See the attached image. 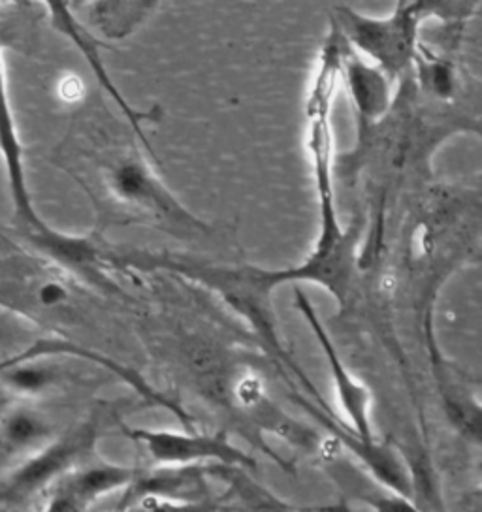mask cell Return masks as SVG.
Here are the masks:
<instances>
[{"label":"cell","mask_w":482,"mask_h":512,"mask_svg":"<svg viewBox=\"0 0 482 512\" xmlns=\"http://www.w3.org/2000/svg\"><path fill=\"white\" fill-rule=\"evenodd\" d=\"M162 0H98L91 16L108 38H125L149 16Z\"/></svg>","instance_id":"12"},{"label":"cell","mask_w":482,"mask_h":512,"mask_svg":"<svg viewBox=\"0 0 482 512\" xmlns=\"http://www.w3.org/2000/svg\"><path fill=\"white\" fill-rule=\"evenodd\" d=\"M87 349H83L80 345H74L70 341H63V339H40L33 345H29L25 351L12 354L8 358L0 360V375L12 366H16L19 362L25 360H36V358H49V356H78V358H85Z\"/></svg>","instance_id":"13"},{"label":"cell","mask_w":482,"mask_h":512,"mask_svg":"<svg viewBox=\"0 0 482 512\" xmlns=\"http://www.w3.org/2000/svg\"><path fill=\"white\" fill-rule=\"evenodd\" d=\"M53 441L48 420L33 407L14 405L0 418V447L4 452L25 454V458Z\"/></svg>","instance_id":"11"},{"label":"cell","mask_w":482,"mask_h":512,"mask_svg":"<svg viewBox=\"0 0 482 512\" xmlns=\"http://www.w3.org/2000/svg\"><path fill=\"white\" fill-rule=\"evenodd\" d=\"M129 437L140 445L149 460L159 467L215 462L219 465L255 469L257 462L243 450L232 445L225 433H198L196 430H130Z\"/></svg>","instance_id":"4"},{"label":"cell","mask_w":482,"mask_h":512,"mask_svg":"<svg viewBox=\"0 0 482 512\" xmlns=\"http://www.w3.org/2000/svg\"><path fill=\"white\" fill-rule=\"evenodd\" d=\"M42 2H44V6L48 8L51 25H53L57 31L61 32L63 36H66L76 48L80 49L83 59L91 66V70H93L95 78H97L98 83H100V87H102L108 95L112 96L113 102L123 110L125 117L129 119L132 132L140 138V142L144 144L145 149L151 153L153 147L147 142L144 128H142V123H145V119L149 117V113L136 112V110L130 106L129 102H127V98L123 96V93H119V89L115 87V83H113L112 78H110L106 66L102 63L97 40H95L89 32L85 31L80 21L76 19L74 12H72L70 0H42Z\"/></svg>","instance_id":"10"},{"label":"cell","mask_w":482,"mask_h":512,"mask_svg":"<svg viewBox=\"0 0 482 512\" xmlns=\"http://www.w3.org/2000/svg\"><path fill=\"white\" fill-rule=\"evenodd\" d=\"M417 2L426 19L435 17V19L447 21L450 25H456L458 21L471 16L479 0H417Z\"/></svg>","instance_id":"14"},{"label":"cell","mask_w":482,"mask_h":512,"mask_svg":"<svg viewBox=\"0 0 482 512\" xmlns=\"http://www.w3.org/2000/svg\"><path fill=\"white\" fill-rule=\"evenodd\" d=\"M0 159L6 168L8 185L12 192V202L16 209L19 224L25 228L27 236L33 245L42 253L59 240L61 232L53 230L44 223V219L36 213L33 198L29 192L27 174H25V160H23V145L17 134L16 119L12 112L10 96H8V83H6V70L0 53Z\"/></svg>","instance_id":"5"},{"label":"cell","mask_w":482,"mask_h":512,"mask_svg":"<svg viewBox=\"0 0 482 512\" xmlns=\"http://www.w3.org/2000/svg\"><path fill=\"white\" fill-rule=\"evenodd\" d=\"M360 224H353L339 238H317L311 253L298 266L285 270H262L264 281L274 288L283 283H315L332 294L339 305L347 304L358 266Z\"/></svg>","instance_id":"3"},{"label":"cell","mask_w":482,"mask_h":512,"mask_svg":"<svg viewBox=\"0 0 482 512\" xmlns=\"http://www.w3.org/2000/svg\"><path fill=\"white\" fill-rule=\"evenodd\" d=\"M330 19L362 57L396 81L413 66L426 16L417 0H407L388 17L364 16L351 6H338Z\"/></svg>","instance_id":"2"},{"label":"cell","mask_w":482,"mask_h":512,"mask_svg":"<svg viewBox=\"0 0 482 512\" xmlns=\"http://www.w3.org/2000/svg\"><path fill=\"white\" fill-rule=\"evenodd\" d=\"M296 307L302 313V317L306 319L309 328L313 330V334L321 345L322 354L328 362V369H330V375H332V381L336 384V394H338L341 411L345 413V418L351 422L353 432L360 439H366V441L375 439L373 426H371L370 390L358 379H354L353 373L347 369L343 358L339 356L336 345L332 343V337L319 319L315 307L300 288H296Z\"/></svg>","instance_id":"6"},{"label":"cell","mask_w":482,"mask_h":512,"mask_svg":"<svg viewBox=\"0 0 482 512\" xmlns=\"http://www.w3.org/2000/svg\"><path fill=\"white\" fill-rule=\"evenodd\" d=\"M341 80L345 81L353 100L358 130L385 117L394 102V81L377 64L364 59L349 42L343 51Z\"/></svg>","instance_id":"9"},{"label":"cell","mask_w":482,"mask_h":512,"mask_svg":"<svg viewBox=\"0 0 482 512\" xmlns=\"http://www.w3.org/2000/svg\"><path fill=\"white\" fill-rule=\"evenodd\" d=\"M405 2H407V0H398V4H396V6H402Z\"/></svg>","instance_id":"16"},{"label":"cell","mask_w":482,"mask_h":512,"mask_svg":"<svg viewBox=\"0 0 482 512\" xmlns=\"http://www.w3.org/2000/svg\"><path fill=\"white\" fill-rule=\"evenodd\" d=\"M95 439V426H83L65 439H53L42 450L25 458L23 465L8 480L6 496L25 497L48 490L55 480L93 450Z\"/></svg>","instance_id":"7"},{"label":"cell","mask_w":482,"mask_h":512,"mask_svg":"<svg viewBox=\"0 0 482 512\" xmlns=\"http://www.w3.org/2000/svg\"><path fill=\"white\" fill-rule=\"evenodd\" d=\"M138 153L130 151L108 164L104 183L113 202L130 219L151 224L179 238L208 234L204 221L177 200Z\"/></svg>","instance_id":"1"},{"label":"cell","mask_w":482,"mask_h":512,"mask_svg":"<svg viewBox=\"0 0 482 512\" xmlns=\"http://www.w3.org/2000/svg\"><path fill=\"white\" fill-rule=\"evenodd\" d=\"M4 6H33L34 0H0Z\"/></svg>","instance_id":"15"},{"label":"cell","mask_w":482,"mask_h":512,"mask_svg":"<svg viewBox=\"0 0 482 512\" xmlns=\"http://www.w3.org/2000/svg\"><path fill=\"white\" fill-rule=\"evenodd\" d=\"M132 467L112 464L81 465L68 469L48 488L49 511H85L106 494L129 488L136 479Z\"/></svg>","instance_id":"8"}]
</instances>
